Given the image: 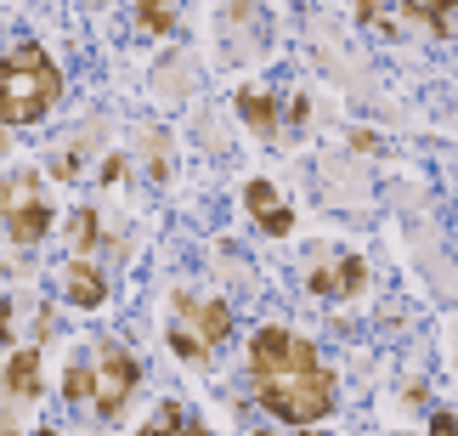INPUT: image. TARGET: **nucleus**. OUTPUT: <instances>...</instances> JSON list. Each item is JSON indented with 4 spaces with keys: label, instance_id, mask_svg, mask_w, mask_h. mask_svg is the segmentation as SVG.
<instances>
[{
    "label": "nucleus",
    "instance_id": "5",
    "mask_svg": "<svg viewBox=\"0 0 458 436\" xmlns=\"http://www.w3.org/2000/svg\"><path fill=\"white\" fill-rule=\"evenodd\" d=\"M306 289L317 295V301H351V295L368 289V261L362 255H334V261H323V267L306 278Z\"/></svg>",
    "mask_w": 458,
    "mask_h": 436
},
{
    "label": "nucleus",
    "instance_id": "6",
    "mask_svg": "<svg viewBox=\"0 0 458 436\" xmlns=\"http://www.w3.org/2000/svg\"><path fill=\"white\" fill-rule=\"evenodd\" d=\"M243 210H250V221H255L267 238H289V233H294V210L277 199V187H272L267 176H250V182H243Z\"/></svg>",
    "mask_w": 458,
    "mask_h": 436
},
{
    "label": "nucleus",
    "instance_id": "1",
    "mask_svg": "<svg viewBox=\"0 0 458 436\" xmlns=\"http://www.w3.org/2000/svg\"><path fill=\"white\" fill-rule=\"evenodd\" d=\"M250 386L255 403L284 425H323L334 414V391H340L323 352L284 323H267L250 335Z\"/></svg>",
    "mask_w": 458,
    "mask_h": 436
},
{
    "label": "nucleus",
    "instance_id": "26",
    "mask_svg": "<svg viewBox=\"0 0 458 436\" xmlns=\"http://www.w3.org/2000/svg\"><path fill=\"white\" fill-rule=\"evenodd\" d=\"M0 436H23V431H17V420H12V414H0Z\"/></svg>",
    "mask_w": 458,
    "mask_h": 436
},
{
    "label": "nucleus",
    "instance_id": "22",
    "mask_svg": "<svg viewBox=\"0 0 458 436\" xmlns=\"http://www.w3.org/2000/svg\"><path fill=\"white\" fill-rule=\"evenodd\" d=\"M351 148H357V153H379V136L374 131H351Z\"/></svg>",
    "mask_w": 458,
    "mask_h": 436
},
{
    "label": "nucleus",
    "instance_id": "18",
    "mask_svg": "<svg viewBox=\"0 0 458 436\" xmlns=\"http://www.w3.org/2000/svg\"><path fill=\"white\" fill-rule=\"evenodd\" d=\"M187 57H170L165 68H158V74H153V85H158V97H182V74H187Z\"/></svg>",
    "mask_w": 458,
    "mask_h": 436
},
{
    "label": "nucleus",
    "instance_id": "2",
    "mask_svg": "<svg viewBox=\"0 0 458 436\" xmlns=\"http://www.w3.org/2000/svg\"><path fill=\"white\" fill-rule=\"evenodd\" d=\"M63 102V68L51 63L46 46H12L0 57V125H40V119Z\"/></svg>",
    "mask_w": 458,
    "mask_h": 436
},
{
    "label": "nucleus",
    "instance_id": "15",
    "mask_svg": "<svg viewBox=\"0 0 458 436\" xmlns=\"http://www.w3.org/2000/svg\"><path fill=\"white\" fill-rule=\"evenodd\" d=\"M136 23L148 34H170L175 29V0H136Z\"/></svg>",
    "mask_w": 458,
    "mask_h": 436
},
{
    "label": "nucleus",
    "instance_id": "9",
    "mask_svg": "<svg viewBox=\"0 0 458 436\" xmlns=\"http://www.w3.org/2000/svg\"><path fill=\"white\" fill-rule=\"evenodd\" d=\"M40 352H12L6 369H0V391H6V403H34L40 397Z\"/></svg>",
    "mask_w": 458,
    "mask_h": 436
},
{
    "label": "nucleus",
    "instance_id": "25",
    "mask_svg": "<svg viewBox=\"0 0 458 436\" xmlns=\"http://www.w3.org/2000/svg\"><path fill=\"white\" fill-rule=\"evenodd\" d=\"M357 12L368 17V23H374V17H379V0H357Z\"/></svg>",
    "mask_w": 458,
    "mask_h": 436
},
{
    "label": "nucleus",
    "instance_id": "20",
    "mask_svg": "<svg viewBox=\"0 0 458 436\" xmlns=\"http://www.w3.org/2000/svg\"><path fill=\"white\" fill-rule=\"evenodd\" d=\"M34 335H40V340L57 335V306H40V318H34Z\"/></svg>",
    "mask_w": 458,
    "mask_h": 436
},
{
    "label": "nucleus",
    "instance_id": "14",
    "mask_svg": "<svg viewBox=\"0 0 458 436\" xmlns=\"http://www.w3.org/2000/svg\"><path fill=\"white\" fill-rule=\"evenodd\" d=\"M68 244H74L80 255H91L97 244H102V227H97V210H91V204H80V210L68 216Z\"/></svg>",
    "mask_w": 458,
    "mask_h": 436
},
{
    "label": "nucleus",
    "instance_id": "24",
    "mask_svg": "<svg viewBox=\"0 0 458 436\" xmlns=\"http://www.w3.org/2000/svg\"><path fill=\"white\" fill-rule=\"evenodd\" d=\"M255 436H323L317 425H289V431H255Z\"/></svg>",
    "mask_w": 458,
    "mask_h": 436
},
{
    "label": "nucleus",
    "instance_id": "7",
    "mask_svg": "<svg viewBox=\"0 0 458 436\" xmlns=\"http://www.w3.org/2000/svg\"><path fill=\"white\" fill-rule=\"evenodd\" d=\"M233 108H238V119L260 136V142H284V114H277V97L272 91H260V85H238Z\"/></svg>",
    "mask_w": 458,
    "mask_h": 436
},
{
    "label": "nucleus",
    "instance_id": "8",
    "mask_svg": "<svg viewBox=\"0 0 458 436\" xmlns=\"http://www.w3.org/2000/svg\"><path fill=\"white\" fill-rule=\"evenodd\" d=\"M63 301H68V306H80V312L102 306V301H108V272H102L97 261L74 255V261L63 267Z\"/></svg>",
    "mask_w": 458,
    "mask_h": 436
},
{
    "label": "nucleus",
    "instance_id": "19",
    "mask_svg": "<svg viewBox=\"0 0 458 436\" xmlns=\"http://www.w3.org/2000/svg\"><path fill=\"white\" fill-rule=\"evenodd\" d=\"M425 436H458V414L453 408H430V431Z\"/></svg>",
    "mask_w": 458,
    "mask_h": 436
},
{
    "label": "nucleus",
    "instance_id": "3",
    "mask_svg": "<svg viewBox=\"0 0 458 436\" xmlns=\"http://www.w3.org/2000/svg\"><path fill=\"white\" fill-rule=\"evenodd\" d=\"M182 306V318L170 323V346H175V357H187L192 369H204L209 357H216V346L233 340V306L226 301H175Z\"/></svg>",
    "mask_w": 458,
    "mask_h": 436
},
{
    "label": "nucleus",
    "instance_id": "13",
    "mask_svg": "<svg viewBox=\"0 0 458 436\" xmlns=\"http://www.w3.org/2000/svg\"><path fill=\"white\" fill-rule=\"evenodd\" d=\"M413 23H425L430 34H447V17H453V0H396Z\"/></svg>",
    "mask_w": 458,
    "mask_h": 436
},
{
    "label": "nucleus",
    "instance_id": "27",
    "mask_svg": "<svg viewBox=\"0 0 458 436\" xmlns=\"http://www.w3.org/2000/svg\"><path fill=\"white\" fill-rule=\"evenodd\" d=\"M34 436H57V431H51V425H46V431H34Z\"/></svg>",
    "mask_w": 458,
    "mask_h": 436
},
{
    "label": "nucleus",
    "instance_id": "23",
    "mask_svg": "<svg viewBox=\"0 0 458 436\" xmlns=\"http://www.w3.org/2000/svg\"><path fill=\"white\" fill-rule=\"evenodd\" d=\"M6 340H12V301L0 295V346H6Z\"/></svg>",
    "mask_w": 458,
    "mask_h": 436
},
{
    "label": "nucleus",
    "instance_id": "11",
    "mask_svg": "<svg viewBox=\"0 0 458 436\" xmlns=\"http://www.w3.org/2000/svg\"><path fill=\"white\" fill-rule=\"evenodd\" d=\"M142 436H209V425L192 420L182 403H158V414L142 425Z\"/></svg>",
    "mask_w": 458,
    "mask_h": 436
},
{
    "label": "nucleus",
    "instance_id": "16",
    "mask_svg": "<svg viewBox=\"0 0 458 436\" xmlns=\"http://www.w3.org/2000/svg\"><path fill=\"white\" fill-rule=\"evenodd\" d=\"M91 391H97L91 363H74V369L63 374V403H91Z\"/></svg>",
    "mask_w": 458,
    "mask_h": 436
},
{
    "label": "nucleus",
    "instance_id": "12",
    "mask_svg": "<svg viewBox=\"0 0 458 436\" xmlns=\"http://www.w3.org/2000/svg\"><path fill=\"white\" fill-rule=\"evenodd\" d=\"M40 199V176H29V170H17V176H0V221H6L17 204Z\"/></svg>",
    "mask_w": 458,
    "mask_h": 436
},
{
    "label": "nucleus",
    "instance_id": "10",
    "mask_svg": "<svg viewBox=\"0 0 458 436\" xmlns=\"http://www.w3.org/2000/svg\"><path fill=\"white\" fill-rule=\"evenodd\" d=\"M51 227H57V216H51V204H46V193L40 199H29V204H17V210L6 216V233H12V244H23V250H34Z\"/></svg>",
    "mask_w": 458,
    "mask_h": 436
},
{
    "label": "nucleus",
    "instance_id": "4",
    "mask_svg": "<svg viewBox=\"0 0 458 436\" xmlns=\"http://www.w3.org/2000/svg\"><path fill=\"white\" fill-rule=\"evenodd\" d=\"M91 374H97L91 408L102 414V420H119V414H125V403L136 397V386H142V363H136L125 346L102 340V346H97V357H91Z\"/></svg>",
    "mask_w": 458,
    "mask_h": 436
},
{
    "label": "nucleus",
    "instance_id": "17",
    "mask_svg": "<svg viewBox=\"0 0 458 436\" xmlns=\"http://www.w3.org/2000/svg\"><path fill=\"white\" fill-rule=\"evenodd\" d=\"M142 159H148V176H153V182H165V176H170V142H165V131H148Z\"/></svg>",
    "mask_w": 458,
    "mask_h": 436
},
{
    "label": "nucleus",
    "instance_id": "21",
    "mask_svg": "<svg viewBox=\"0 0 458 436\" xmlns=\"http://www.w3.org/2000/svg\"><path fill=\"white\" fill-rule=\"evenodd\" d=\"M119 176H125V159H102V165H97V182H102V187L119 182Z\"/></svg>",
    "mask_w": 458,
    "mask_h": 436
}]
</instances>
